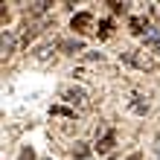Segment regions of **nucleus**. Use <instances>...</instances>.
Returning <instances> with one entry per match:
<instances>
[{
	"instance_id": "dca6fc26",
	"label": "nucleus",
	"mask_w": 160,
	"mask_h": 160,
	"mask_svg": "<svg viewBox=\"0 0 160 160\" xmlns=\"http://www.w3.org/2000/svg\"><path fill=\"white\" fill-rule=\"evenodd\" d=\"M108 6H111V12H114V15H122L128 9V3H119V0H114V3H108Z\"/></svg>"
},
{
	"instance_id": "ddd939ff",
	"label": "nucleus",
	"mask_w": 160,
	"mask_h": 160,
	"mask_svg": "<svg viewBox=\"0 0 160 160\" xmlns=\"http://www.w3.org/2000/svg\"><path fill=\"white\" fill-rule=\"evenodd\" d=\"M131 108H134L137 114H146V111H148V105H146V102L140 99V96H131Z\"/></svg>"
},
{
	"instance_id": "2eb2a0df",
	"label": "nucleus",
	"mask_w": 160,
	"mask_h": 160,
	"mask_svg": "<svg viewBox=\"0 0 160 160\" xmlns=\"http://www.w3.org/2000/svg\"><path fill=\"white\" fill-rule=\"evenodd\" d=\"M52 3H47V0H41V3H29V9H32V12L35 15H41V12H47V9H50Z\"/></svg>"
},
{
	"instance_id": "f3484780",
	"label": "nucleus",
	"mask_w": 160,
	"mask_h": 160,
	"mask_svg": "<svg viewBox=\"0 0 160 160\" xmlns=\"http://www.w3.org/2000/svg\"><path fill=\"white\" fill-rule=\"evenodd\" d=\"M18 160H35V152H32L29 146H23V148H21V154H18Z\"/></svg>"
},
{
	"instance_id": "20e7f679",
	"label": "nucleus",
	"mask_w": 160,
	"mask_h": 160,
	"mask_svg": "<svg viewBox=\"0 0 160 160\" xmlns=\"http://www.w3.org/2000/svg\"><path fill=\"white\" fill-rule=\"evenodd\" d=\"M70 26H73V32H88L90 26H93V15L90 12H76L73 15V21H70Z\"/></svg>"
},
{
	"instance_id": "7ed1b4c3",
	"label": "nucleus",
	"mask_w": 160,
	"mask_h": 160,
	"mask_svg": "<svg viewBox=\"0 0 160 160\" xmlns=\"http://www.w3.org/2000/svg\"><path fill=\"white\" fill-rule=\"evenodd\" d=\"M114 146H117V134H114V131H105V134L96 140V154H102L105 160H111V154H114Z\"/></svg>"
},
{
	"instance_id": "f8f14e48",
	"label": "nucleus",
	"mask_w": 160,
	"mask_h": 160,
	"mask_svg": "<svg viewBox=\"0 0 160 160\" xmlns=\"http://www.w3.org/2000/svg\"><path fill=\"white\" fill-rule=\"evenodd\" d=\"M90 154V148H88V143H76L73 146V157H79V160H84Z\"/></svg>"
},
{
	"instance_id": "a211bd4d",
	"label": "nucleus",
	"mask_w": 160,
	"mask_h": 160,
	"mask_svg": "<svg viewBox=\"0 0 160 160\" xmlns=\"http://www.w3.org/2000/svg\"><path fill=\"white\" fill-rule=\"evenodd\" d=\"M128 160H140V154H131V157H128Z\"/></svg>"
},
{
	"instance_id": "f03ea898",
	"label": "nucleus",
	"mask_w": 160,
	"mask_h": 160,
	"mask_svg": "<svg viewBox=\"0 0 160 160\" xmlns=\"http://www.w3.org/2000/svg\"><path fill=\"white\" fill-rule=\"evenodd\" d=\"M58 96L64 102H70V105H79V108H88V93H84L82 88H70V84H64V88L58 90Z\"/></svg>"
},
{
	"instance_id": "9b49d317",
	"label": "nucleus",
	"mask_w": 160,
	"mask_h": 160,
	"mask_svg": "<svg viewBox=\"0 0 160 160\" xmlns=\"http://www.w3.org/2000/svg\"><path fill=\"white\" fill-rule=\"evenodd\" d=\"M55 52V47L52 44H47V47H41V50L38 52H35V58H38V61H50V55Z\"/></svg>"
},
{
	"instance_id": "1a4fd4ad",
	"label": "nucleus",
	"mask_w": 160,
	"mask_h": 160,
	"mask_svg": "<svg viewBox=\"0 0 160 160\" xmlns=\"http://www.w3.org/2000/svg\"><path fill=\"white\" fill-rule=\"evenodd\" d=\"M96 32H99V38L105 41V38H111V32H114V23L105 18V21H99V29H96Z\"/></svg>"
},
{
	"instance_id": "aec40b11",
	"label": "nucleus",
	"mask_w": 160,
	"mask_h": 160,
	"mask_svg": "<svg viewBox=\"0 0 160 160\" xmlns=\"http://www.w3.org/2000/svg\"><path fill=\"white\" fill-rule=\"evenodd\" d=\"M47 160H52V157H47Z\"/></svg>"
},
{
	"instance_id": "423d86ee",
	"label": "nucleus",
	"mask_w": 160,
	"mask_h": 160,
	"mask_svg": "<svg viewBox=\"0 0 160 160\" xmlns=\"http://www.w3.org/2000/svg\"><path fill=\"white\" fill-rule=\"evenodd\" d=\"M128 29L134 32V35H146V32H148V18H146V15H137V18H131Z\"/></svg>"
},
{
	"instance_id": "0eeeda50",
	"label": "nucleus",
	"mask_w": 160,
	"mask_h": 160,
	"mask_svg": "<svg viewBox=\"0 0 160 160\" xmlns=\"http://www.w3.org/2000/svg\"><path fill=\"white\" fill-rule=\"evenodd\" d=\"M143 41H146V47H148L152 52L160 55V29H148V32L143 35Z\"/></svg>"
},
{
	"instance_id": "9d476101",
	"label": "nucleus",
	"mask_w": 160,
	"mask_h": 160,
	"mask_svg": "<svg viewBox=\"0 0 160 160\" xmlns=\"http://www.w3.org/2000/svg\"><path fill=\"white\" fill-rule=\"evenodd\" d=\"M35 35H38V26H23V35H21V47L23 44H29Z\"/></svg>"
},
{
	"instance_id": "4468645a",
	"label": "nucleus",
	"mask_w": 160,
	"mask_h": 160,
	"mask_svg": "<svg viewBox=\"0 0 160 160\" xmlns=\"http://www.w3.org/2000/svg\"><path fill=\"white\" fill-rule=\"evenodd\" d=\"M50 114H61V117H76V111H70V108H64V105H52V108H50Z\"/></svg>"
},
{
	"instance_id": "f257e3e1",
	"label": "nucleus",
	"mask_w": 160,
	"mask_h": 160,
	"mask_svg": "<svg viewBox=\"0 0 160 160\" xmlns=\"http://www.w3.org/2000/svg\"><path fill=\"white\" fill-rule=\"evenodd\" d=\"M119 58L131 64V67H137V70H154V61H152V55L143 52V50H122L119 52Z\"/></svg>"
},
{
	"instance_id": "39448f33",
	"label": "nucleus",
	"mask_w": 160,
	"mask_h": 160,
	"mask_svg": "<svg viewBox=\"0 0 160 160\" xmlns=\"http://www.w3.org/2000/svg\"><path fill=\"white\" fill-rule=\"evenodd\" d=\"M58 50H61V52H67V55L84 52V41H82V38H64V41H58Z\"/></svg>"
},
{
	"instance_id": "6ab92c4d",
	"label": "nucleus",
	"mask_w": 160,
	"mask_h": 160,
	"mask_svg": "<svg viewBox=\"0 0 160 160\" xmlns=\"http://www.w3.org/2000/svg\"><path fill=\"white\" fill-rule=\"evenodd\" d=\"M157 154H160V148H157Z\"/></svg>"
},
{
	"instance_id": "6e6552de",
	"label": "nucleus",
	"mask_w": 160,
	"mask_h": 160,
	"mask_svg": "<svg viewBox=\"0 0 160 160\" xmlns=\"http://www.w3.org/2000/svg\"><path fill=\"white\" fill-rule=\"evenodd\" d=\"M12 52H15V38L12 32H3V58H9Z\"/></svg>"
}]
</instances>
